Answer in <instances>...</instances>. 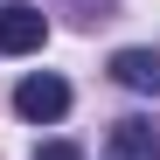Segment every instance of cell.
Wrapping results in <instances>:
<instances>
[{"label":"cell","instance_id":"cell-1","mask_svg":"<svg viewBox=\"0 0 160 160\" xmlns=\"http://www.w3.org/2000/svg\"><path fill=\"white\" fill-rule=\"evenodd\" d=\"M14 112H21V118H35V125H56V118L70 112V84H63L56 70L21 77V84H14Z\"/></svg>","mask_w":160,"mask_h":160},{"label":"cell","instance_id":"cell-3","mask_svg":"<svg viewBox=\"0 0 160 160\" xmlns=\"http://www.w3.org/2000/svg\"><path fill=\"white\" fill-rule=\"evenodd\" d=\"M104 160H160V118H146V112L118 118L104 139Z\"/></svg>","mask_w":160,"mask_h":160},{"label":"cell","instance_id":"cell-6","mask_svg":"<svg viewBox=\"0 0 160 160\" xmlns=\"http://www.w3.org/2000/svg\"><path fill=\"white\" fill-rule=\"evenodd\" d=\"M35 160H84V153H77L70 139H49V146H35Z\"/></svg>","mask_w":160,"mask_h":160},{"label":"cell","instance_id":"cell-2","mask_svg":"<svg viewBox=\"0 0 160 160\" xmlns=\"http://www.w3.org/2000/svg\"><path fill=\"white\" fill-rule=\"evenodd\" d=\"M42 42H49V14L28 0H7L0 7V56H35Z\"/></svg>","mask_w":160,"mask_h":160},{"label":"cell","instance_id":"cell-4","mask_svg":"<svg viewBox=\"0 0 160 160\" xmlns=\"http://www.w3.org/2000/svg\"><path fill=\"white\" fill-rule=\"evenodd\" d=\"M112 84L132 98H160V49H118L112 56Z\"/></svg>","mask_w":160,"mask_h":160},{"label":"cell","instance_id":"cell-5","mask_svg":"<svg viewBox=\"0 0 160 160\" xmlns=\"http://www.w3.org/2000/svg\"><path fill=\"white\" fill-rule=\"evenodd\" d=\"M63 7H77V21H84V28H98V21H112L118 0H63Z\"/></svg>","mask_w":160,"mask_h":160}]
</instances>
